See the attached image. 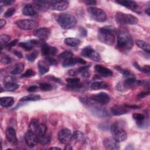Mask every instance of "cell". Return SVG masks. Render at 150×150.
<instances>
[{"mask_svg": "<svg viewBox=\"0 0 150 150\" xmlns=\"http://www.w3.org/2000/svg\"><path fill=\"white\" fill-rule=\"evenodd\" d=\"M117 47L122 52L130 50L134 45L131 35L124 29H120L117 32Z\"/></svg>", "mask_w": 150, "mask_h": 150, "instance_id": "cell-1", "label": "cell"}, {"mask_svg": "<svg viewBox=\"0 0 150 150\" xmlns=\"http://www.w3.org/2000/svg\"><path fill=\"white\" fill-rule=\"evenodd\" d=\"M98 40L106 45H112L115 42V36L112 29L109 27H104L100 29L98 31Z\"/></svg>", "mask_w": 150, "mask_h": 150, "instance_id": "cell-2", "label": "cell"}, {"mask_svg": "<svg viewBox=\"0 0 150 150\" xmlns=\"http://www.w3.org/2000/svg\"><path fill=\"white\" fill-rule=\"evenodd\" d=\"M80 99L81 101L85 105H87L90 108L91 111L97 117H107L110 116V114L107 111L106 109H105L104 107L101 106L93 104V103L91 102L90 100L88 99V98L86 97H80Z\"/></svg>", "mask_w": 150, "mask_h": 150, "instance_id": "cell-3", "label": "cell"}, {"mask_svg": "<svg viewBox=\"0 0 150 150\" xmlns=\"http://www.w3.org/2000/svg\"><path fill=\"white\" fill-rule=\"evenodd\" d=\"M57 22L62 28L68 29L76 25L77 19L75 16L71 14L63 13L59 16L57 18Z\"/></svg>", "mask_w": 150, "mask_h": 150, "instance_id": "cell-4", "label": "cell"}, {"mask_svg": "<svg viewBox=\"0 0 150 150\" xmlns=\"http://www.w3.org/2000/svg\"><path fill=\"white\" fill-rule=\"evenodd\" d=\"M116 22L121 25H135L138 23V18L129 13L118 12L115 15Z\"/></svg>", "mask_w": 150, "mask_h": 150, "instance_id": "cell-5", "label": "cell"}, {"mask_svg": "<svg viewBox=\"0 0 150 150\" xmlns=\"http://www.w3.org/2000/svg\"><path fill=\"white\" fill-rule=\"evenodd\" d=\"M111 132L113 138L117 142L124 141L127 137L125 130L117 122H115L111 127Z\"/></svg>", "mask_w": 150, "mask_h": 150, "instance_id": "cell-6", "label": "cell"}, {"mask_svg": "<svg viewBox=\"0 0 150 150\" xmlns=\"http://www.w3.org/2000/svg\"><path fill=\"white\" fill-rule=\"evenodd\" d=\"M87 11L90 17L97 22H103L107 19L106 13L101 8L94 6L90 7L88 8Z\"/></svg>", "mask_w": 150, "mask_h": 150, "instance_id": "cell-7", "label": "cell"}, {"mask_svg": "<svg viewBox=\"0 0 150 150\" xmlns=\"http://www.w3.org/2000/svg\"><path fill=\"white\" fill-rule=\"evenodd\" d=\"M15 23L19 28L22 30H31L38 26V22L33 19L19 20Z\"/></svg>", "mask_w": 150, "mask_h": 150, "instance_id": "cell-8", "label": "cell"}, {"mask_svg": "<svg viewBox=\"0 0 150 150\" xmlns=\"http://www.w3.org/2000/svg\"><path fill=\"white\" fill-rule=\"evenodd\" d=\"M81 55L84 57L90 58L95 62H99L101 59L100 54L90 46H86L81 51Z\"/></svg>", "mask_w": 150, "mask_h": 150, "instance_id": "cell-9", "label": "cell"}, {"mask_svg": "<svg viewBox=\"0 0 150 150\" xmlns=\"http://www.w3.org/2000/svg\"><path fill=\"white\" fill-rule=\"evenodd\" d=\"M110 96L104 92H101L93 94L90 97V100L94 101L97 103L101 104H105L110 102Z\"/></svg>", "mask_w": 150, "mask_h": 150, "instance_id": "cell-10", "label": "cell"}, {"mask_svg": "<svg viewBox=\"0 0 150 150\" xmlns=\"http://www.w3.org/2000/svg\"><path fill=\"white\" fill-rule=\"evenodd\" d=\"M116 2L131 9V11L137 13H141V8L138 5V4L134 1H117Z\"/></svg>", "mask_w": 150, "mask_h": 150, "instance_id": "cell-11", "label": "cell"}, {"mask_svg": "<svg viewBox=\"0 0 150 150\" xmlns=\"http://www.w3.org/2000/svg\"><path fill=\"white\" fill-rule=\"evenodd\" d=\"M72 137L71 131L67 128H64L60 130L58 134V139L60 142L63 144H68Z\"/></svg>", "mask_w": 150, "mask_h": 150, "instance_id": "cell-12", "label": "cell"}, {"mask_svg": "<svg viewBox=\"0 0 150 150\" xmlns=\"http://www.w3.org/2000/svg\"><path fill=\"white\" fill-rule=\"evenodd\" d=\"M25 139L27 145L30 148L34 147L38 142V135L30 131L26 133L25 135Z\"/></svg>", "mask_w": 150, "mask_h": 150, "instance_id": "cell-13", "label": "cell"}, {"mask_svg": "<svg viewBox=\"0 0 150 150\" xmlns=\"http://www.w3.org/2000/svg\"><path fill=\"white\" fill-rule=\"evenodd\" d=\"M6 138L9 142L13 146H16L18 144V139L16 134V131L12 127H8L5 131Z\"/></svg>", "mask_w": 150, "mask_h": 150, "instance_id": "cell-14", "label": "cell"}, {"mask_svg": "<svg viewBox=\"0 0 150 150\" xmlns=\"http://www.w3.org/2000/svg\"><path fill=\"white\" fill-rule=\"evenodd\" d=\"M95 70L99 76L102 77H108L113 76V73L110 69L101 65H96L95 66Z\"/></svg>", "mask_w": 150, "mask_h": 150, "instance_id": "cell-15", "label": "cell"}, {"mask_svg": "<svg viewBox=\"0 0 150 150\" xmlns=\"http://www.w3.org/2000/svg\"><path fill=\"white\" fill-rule=\"evenodd\" d=\"M50 30L47 28H41L35 32V35L42 41L46 40L50 36Z\"/></svg>", "mask_w": 150, "mask_h": 150, "instance_id": "cell-16", "label": "cell"}, {"mask_svg": "<svg viewBox=\"0 0 150 150\" xmlns=\"http://www.w3.org/2000/svg\"><path fill=\"white\" fill-rule=\"evenodd\" d=\"M42 53L45 57L52 56L57 52V49L54 46H51L47 44H43L41 49Z\"/></svg>", "mask_w": 150, "mask_h": 150, "instance_id": "cell-17", "label": "cell"}, {"mask_svg": "<svg viewBox=\"0 0 150 150\" xmlns=\"http://www.w3.org/2000/svg\"><path fill=\"white\" fill-rule=\"evenodd\" d=\"M103 144L107 149L116 150L120 149L118 142L115 141L114 138H107L104 139Z\"/></svg>", "mask_w": 150, "mask_h": 150, "instance_id": "cell-18", "label": "cell"}, {"mask_svg": "<svg viewBox=\"0 0 150 150\" xmlns=\"http://www.w3.org/2000/svg\"><path fill=\"white\" fill-rule=\"evenodd\" d=\"M126 105H115L111 107V112L114 115H121L127 113L129 111Z\"/></svg>", "mask_w": 150, "mask_h": 150, "instance_id": "cell-19", "label": "cell"}, {"mask_svg": "<svg viewBox=\"0 0 150 150\" xmlns=\"http://www.w3.org/2000/svg\"><path fill=\"white\" fill-rule=\"evenodd\" d=\"M69 6V2L67 1H53L50 8L57 11H64Z\"/></svg>", "mask_w": 150, "mask_h": 150, "instance_id": "cell-20", "label": "cell"}, {"mask_svg": "<svg viewBox=\"0 0 150 150\" xmlns=\"http://www.w3.org/2000/svg\"><path fill=\"white\" fill-rule=\"evenodd\" d=\"M138 86H141V80H138L134 77L127 79L123 83L124 87L127 88H132Z\"/></svg>", "mask_w": 150, "mask_h": 150, "instance_id": "cell-21", "label": "cell"}, {"mask_svg": "<svg viewBox=\"0 0 150 150\" xmlns=\"http://www.w3.org/2000/svg\"><path fill=\"white\" fill-rule=\"evenodd\" d=\"M78 63L81 64H84L86 63V62L81 58H74L73 57L64 60L63 62V67H69Z\"/></svg>", "mask_w": 150, "mask_h": 150, "instance_id": "cell-22", "label": "cell"}, {"mask_svg": "<svg viewBox=\"0 0 150 150\" xmlns=\"http://www.w3.org/2000/svg\"><path fill=\"white\" fill-rule=\"evenodd\" d=\"M38 43H39V41L38 40L33 39L27 42H21L19 43V46L26 50H30Z\"/></svg>", "mask_w": 150, "mask_h": 150, "instance_id": "cell-23", "label": "cell"}, {"mask_svg": "<svg viewBox=\"0 0 150 150\" xmlns=\"http://www.w3.org/2000/svg\"><path fill=\"white\" fill-rule=\"evenodd\" d=\"M36 9L31 4L26 5L22 9V13L26 16H34L36 14Z\"/></svg>", "mask_w": 150, "mask_h": 150, "instance_id": "cell-24", "label": "cell"}, {"mask_svg": "<svg viewBox=\"0 0 150 150\" xmlns=\"http://www.w3.org/2000/svg\"><path fill=\"white\" fill-rule=\"evenodd\" d=\"M49 64L46 61L39 60L38 63V67L39 71L40 74H44L49 71Z\"/></svg>", "mask_w": 150, "mask_h": 150, "instance_id": "cell-25", "label": "cell"}, {"mask_svg": "<svg viewBox=\"0 0 150 150\" xmlns=\"http://www.w3.org/2000/svg\"><path fill=\"white\" fill-rule=\"evenodd\" d=\"M14 103V98L12 97H4L1 98V105L3 107H9Z\"/></svg>", "mask_w": 150, "mask_h": 150, "instance_id": "cell-26", "label": "cell"}, {"mask_svg": "<svg viewBox=\"0 0 150 150\" xmlns=\"http://www.w3.org/2000/svg\"><path fill=\"white\" fill-rule=\"evenodd\" d=\"M108 87V84L103 81H97L93 82L91 85V88L93 90H99L101 88H107Z\"/></svg>", "mask_w": 150, "mask_h": 150, "instance_id": "cell-27", "label": "cell"}, {"mask_svg": "<svg viewBox=\"0 0 150 150\" xmlns=\"http://www.w3.org/2000/svg\"><path fill=\"white\" fill-rule=\"evenodd\" d=\"M24 69V64L22 63H18L16 64L13 68L11 70L10 73L12 75H16L20 74Z\"/></svg>", "mask_w": 150, "mask_h": 150, "instance_id": "cell-28", "label": "cell"}, {"mask_svg": "<svg viewBox=\"0 0 150 150\" xmlns=\"http://www.w3.org/2000/svg\"><path fill=\"white\" fill-rule=\"evenodd\" d=\"M137 45L142 50H144L145 52L147 53H149L150 52V46L149 43L147 42L142 40H136L135 41Z\"/></svg>", "mask_w": 150, "mask_h": 150, "instance_id": "cell-29", "label": "cell"}, {"mask_svg": "<svg viewBox=\"0 0 150 150\" xmlns=\"http://www.w3.org/2000/svg\"><path fill=\"white\" fill-rule=\"evenodd\" d=\"M64 43L70 46H77L80 43V40L78 38H67L64 39Z\"/></svg>", "mask_w": 150, "mask_h": 150, "instance_id": "cell-30", "label": "cell"}, {"mask_svg": "<svg viewBox=\"0 0 150 150\" xmlns=\"http://www.w3.org/2000/svg\"><path fill=\"white\" fill-rule=\"evenodd\" d=\"M115 69L118 71L120 73H121L122 74H123V76L125 77H127V79L128 78H131V77H134V76L132 74V73L131 72H130L128 70H127V69H124L122 67H121L120 66H117L115 67Z\"/></svg>", "mask_w": 150, "mask_h": 150, "instance_id": "cell-31", "label": "cell"}, {"mask_svg": "<svg viewBox=\"0 0 150 150\" xmlns=\"http://www.w3.org/2000/svg\"><path fill=\"white\" fill-rule=\"evenodd\" d=\"M40 99V96L37 94H29L22 97L21 101H38Z\"/></svg>", "mask_w": 150, "mask_h": 150, "instance_id": "cell-32", "label": "cell"}, {"mask_svg": "<svg viewBox=\"0 0 150 150\" xmlns=\"http://www.w3.org/2000/svg\"><path fill=\"white\" fill-rule=\"evenodd\" d=\"M90 66H81L79 68H78L76 70V72L77 74H81L83 76L87 77H88L89 73L88 72V69L90 67Z\"/></svg>", "mask_w": 150, "mask_h": 150, "instance_id": "cell-33", "label": "cell"}, {"mask_svg": "<svg viewBox=\"0 0 150 150\" xmlns=\"http://www.w3.org/2000/svg\"><path fill=\"white\" fill-rule=\"evenodd\" d=\"M4 90L6 91H14L19 87V84L15 82L6 83L4 84Z\"/></svg>", "mask_w": 150, "mask_h": 150, "instance_id": "cell-34", "label": "cell"}, {"mask_svg": "<svg viewBox=\"0 0 150 150\" xmlns=\"http://www.w3.org/2000/svg\"><path fill=\"white\" fill-rule=\"evenodd\" d=\"M39 125V121L37 119H33L32 120V121H30V124H29V131L36 134L37 128L38 127Z\"/></svg>", "mask_w": 150, "mask_h": 150, "instance_id": "cell-35", "label": "cell"}, {"mask_svg": "<svg viewBox=\"0 0 150 150\" xmlns=\"http://www.w3.org/2000/svg\"><path fill=\"white\" fill-rule=\"evenodd\" d=\"M46 131H47L46 126L43 124H39L37 128L36 134L38 135V137L42 136L46 134Z\"/></svg>", "mask_w": 150, "mask_h": 150, "instance_id": "cell-36", "label": "cell"}, {"mask_svg": "<svg viewBox=\"0 0 150 150\" xmlns=\"http://www.w3.org/2000/svg\"><path fill=\"white\" fill-rule=\"evenodd\" d=\"M73 53L69 50L64 51L63 53H62L61 54H60L59 55V57L60 59L63 60V61L65 60H67L68 59H70L71 57H73Z\"/></svg>", "mask_w": 150, "mask_h": 150, "instance_id": "cell-37", "label": "cell"}, {"mask_svg": "<svg viewBox=\"0 0 150 150\" xmlns=\"http://www.w3.org/2000/svg\"><path fill=\"white\" fill-rule=\"evenodd\" d=\"M38 137V142L42 144V145H45L49 143V142L50 140V136L48 134H45L42 136Z\"/></svg>", "mask_w": 150, "mask_h": 150, "instance_id": "cell-38", "label": "cell"}, {"mask_svg": "<svg viewBox=\"0 0 150 150\" xmlns=\"http://www.w3.org/2000/svg\"><path fill=\"white\" fill-rule=\"evenodd\" d=\"M134 65L135 66V68H137V69L139 70V71H142V72H144L145 73H148L149 74V71H150V67L149 65H146V66H144V67H141L137 63V62H135L134 63Z\"/></svg>", "mask_w": 150, "mask_h": 150, "instance_id": "cell-39", "label": "cell"}, {"mask_svg": "<svg viewBox=\"0 0 150 150\" xmlns=\"http://www.w3.org/2000/svg\"><path fill=\"white\" fill-rule=\"evenodd\" d=\"M39 52L37 50H34L31 53L26 54V59L30 62H33L35 60V59L38 57V56Z\"/></svg>", "mask_w": 150, "mask_h": 150, "instance_id": "cell-40", "label": "cell"}, {"mask_svg": "<svg viewBox=\"0 0 150 150\" xmlns=\"http://www.w3.org/2000/svg\"><path fill=\"white\" fill-rule=\"evenodd\" d=\"M39 88L42 91H50L52 90L53 88L52 86L50 84L47 83H41L39 84Z\"/></svg>", "mask_w": 150, "mask_h": 150, "instance_id": "cell-41", "label": "cell"}, {"mask_svg": "<svg viewBox=\"0 0 150 150\" xmlns=\"http://www.w3.org/2000/svg\"><path fill=\"white\" fill-rule=\"evenodd\" d=\"M10 39H11L10 36H9L8 35L3 34V35H1V36H0V43H1V45L2 48V46H3L4 45H5L6 43H7L9 41Z\"/></svg>", "mask_w": 150, "mask_h": 150, "instance_id": "cell-42", "label": "cell"}, {"mask_svg": "<svg viewBox=\"0 0 150 150\" xmlns=\"http://www.w3.org/2000/svg\"><path fill=\"white\" fill-rule=\"evenodd\" d=\"M83 134L80 131H76L72 135V137L76 141H80L83 138Z\"/></svg>", "mask_w": 150, "mask_h": 150, "instance_id": "cell-43", "label": "cell"}, {"mask_svg": "<svg viewBox=\"0 0 150 150\" xmlns=\"http://www.w3.org/2000/svg\"><path fill=\"white\" fill-rule=\"evenodd\" d=\"M132 117L136 121V122H139L145 119V117L141 113H134Z\"/></svg>", "mask_w": 150, "mask_h": 150, "instance_id": "cell-44", "label": "cell"}, {"mask_svg": "<svg viewBox=\"0 0 150 150\" xmlns=\"http://www.w3.org/2000/svg\"><path fill=\"white\" fill-rule=\"evenodd\" d=\"M46 61L49 65L52 66H56L57 64V60L53 56H47L45 57Z\"/></svg>", "mask_w": 150, "mask_h": 150, "instance_id": "cell-45", "label": "cell"}, {"mask_svg": "<svg viewBox=\"0 0 150 150\" xmlns=\"http://www.w3.org/2000/svg\"><path fill=\"white\" fill-rule=\"evenodd\" d=\"M82 87H83V84L80 83V82L78 83H75V84H68L67 86V87L69 89H71V90L80 89Z\"/></svg>", "mask_w": 150, "mask_h": 150, "instance_id": "cell-46", "label": "cell"}, {"mask_svg": "<svg viewBox=\"0 0 150 150\" xmlns=\"http://www.w3.org/2000/svg\"><path fill=\"white\" fill-rule=\"evenodd\" d=\"M15 11H16V9L15 8H13V7L10 8L9 9H8V10L5 12L4 16L5 18L11 17L15 13Z\"/></svg>", "mask_w": 150, "mask_h": 150, "instance_id": "cell-47", "label": "cell"}, {"mask_svg": "<svg viewBox=\"0 0 150 150\" xmlns=\"http://www.w3.org/2000/svg\"><path fill=\"white\" fill-rule=\"evenodd\" d=\"M35 75V72L32 69H28L22 76V77H30Z\"/></svg>", "mask_w": 150, "mask_h": 150, "instance_id": "cell-48", "label": "cell"}, {"mask_svg": "<svg viewBox=\"0 0 150 150\" xmlns=\"http://www.w3.org/2000/svg\"><path fill=\"white\" fill-rule=\"evenodd\" d=\"M1 62L2 63H3L4 64H9V63H11V59L8 56L4 55L1 57Z\"/></svg>", "mask_w": 150, "mask_h": 150, "instance_id": "cell-49", "label": "cell"}, {"mask_svg": "<svg viewBox=\"0 0 150 150\" xmlns=\"http://www.w3.org/2000/svg\"><path fill=\"white\" fill-rule=\"evenodd\" d=\"M66 81L68 84H75L80 82V79L77 77L74 78H67L66 79Z\"/></svg>", "mask_w": 150, "mask_h": 150, "instance_id": "cell-50", "label": "cell"}, {"mask_svg": "<svg viewBox=\"0 0 150 150\" xmlns=\"http://www.w3.org/2000/svg\"><path fill=\"white\" fill-rule=\"evenodd\" d=\"M14 3H15V1H13V0H5V1H1V5H2L5 6L11 5Z\"/></svg>", "mask_w": 150, "mask_h": 150, "instance_id": "cell-51", "label": "cell"}, {"mask_svg": "<svg viewBox=\"0 0 150 150\" xmlns=\"http://www.w3.org/2000/svg\"><path fill=\"white\" fill-rule=\"evenodd\" d=\"M18 42V40L17 39H14V40H13L12 41H11V42H9V43H8V44L6 45V47L7 49H11L12 47H13V46H14L15 45H16Z\"/></svg>", "mask_w": 150, "mask_h": 150, "instance_id": "cell-52", "label": "cell"}, {"mask_svg": "<svg viewBox=\"0 0 150 150\" xmlns=\"http://www.w3.org/2000/svg\"><path fill=\"white\" fill-rule=\"evenodd\" d=\"M149 94V91H144V92H141V93H139L138 96H137V97L138 98H143L145 97H146L147 96H148Z\"/></svg>", "mask_w": 150, "mask_h": 150, "instance_id": "cell-53", "label": "cell"}, {"mask_svg": "<svg viewBox=\"0 0 150 150\" xmlns=\"http://www.w3.org/2000/svg\"><path fill=\"white\" fill-rule=\"evenodd\" d=\"M47 79L52 80V81H53L54 82H56L57 83H63V82L62 81V80L59 79V78H57V77H55L54 76H49V77H47Z\"/></svg>", "mask_w": 150, "mask_h": 150, "instance_id": "cell-54", "label": "cell"}, {"mask_svg": "<svg viewBox=\"0 0 150 150\" xmlns=\"http://www.w3.org/2000/svg\"><path fill=\"white\" fill-rule=\"evenodd\" d=\"M15 79L12 77V76H8L4 79V83H11V82H14Z\"/></svg>", "mask_w": 150, "mask_h": 150, "instance_id": "cell-55", "label": "cell"}, {"mask_svg": "<svg viewBox=\"0 0 150 150\" xmlns=\"http://www.w3.org/2000/svg\"><path fill=\"white\" fill-rule=\"evenodd\" d=\"M83 2H84L85 4H86L88 5H95L97 4V1H93V0H86V1H84Z\"/></svg>", "mask_w": 150, "mask_h": 150, "instance_id": "cell-56", "label": "cell"}, {"mask_svg": "<svg viewBox=\"0 0 150 150\" xmlns=\"http://www.w3.org/2000/svg\"><path fill=\"white\" fill-rule=\"evenodd\" d=\"M38 88L39 87L37 86L33 85V86H31L29 87H28V91L29 92H34V91H36L38 89Z\"/></svg>", "mask_w": 150, "mask_h": 150, "instance_id": "cell-57", "label": "cell"}, {"mask_svg": "<svg viewBox=\"0 0 150 150\" xmlns=\"http://www.w3.org/2000/svg\"><path fill=\"white\" fill-rule=\"evenodd\" d=\"M80 34L82 35L83 36H84L87 35V31L86 30L83 28H80Z\"/></svg>", "mask_w": 150, "mask_h": 150, "instance_id": "cell-58", "label": "cell"}, {"mask_svg": "<svg viewBox=\"0 0 150 150\" xmlns=\"http://www.w3.org/2000/svg\"><path fill=\"white\" fill-rule=\"evenodd\" d=\"M13 53H14V54H15L18 57H19V58H20V59H21V58L23 57L22 54V53H21V52L17 51V50H15Z\"/></svg>", "mask_w": 150, "mask_h": 150, "instance_id": "cell-59", "label": "cell"}, {"mask_svg": "<svg viewBox=\"0 0 150 150\" xmlns=\"http://www.w3.org/2000/svg\"><path fill=\"white\" fill-rule=\"evenodd\" d=\"M6 21L5 19H1L0 21V25H1V28H2L5 25H6Z\"/></svg>", "mask_w": 150, "mask_h": 150, "instance_id": "cell-60", "label": "cell"}, {"mask_svg": "<svg viewBox=\"0 0 150 150\" xmlns=\"http://www.w3.org/2000/svg\"><path fill=\"white\" fill-rule=\"evenodd\" d=\"M149 10H150V9H149V8H148L146 10H145V12L148 15H150V12H149Z\"/></svg>", "mask_w": 150, "mask_h": 150, "instance_id": "cell-61", "label": "cell"}, {"mask_svg": "<svg viewBox=\"0 0 150 150\" xmlns=\"http://www.w3.org/2000/svg\"><path fill=\"white\" fill-rule=\"evenodd\" d=\"M61 149V148H58V147H51L50 148V149Z\"/></svg>", "mask_w": 150, "mask_h": 150, "instance_id": "cell-62", "label": "cell"}]
</instances>
